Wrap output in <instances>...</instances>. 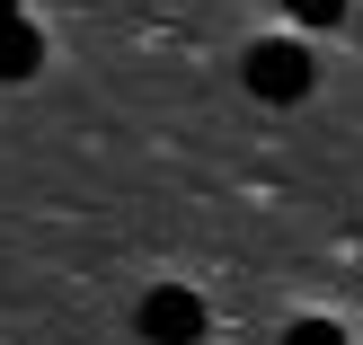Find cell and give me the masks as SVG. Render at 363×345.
Returning <instances> with one entry per match:
<instances>
[{
	"mask_svg": "<svg viewBox=\"0 0 363 345\" xmlns=\"http://www.w3.org/2000/svg\"><path fill=\"white\" fill-rule=\"evenodd\" d=\"M311 80H319L311 45H293V35H266V45H248V89H257V98L293 106V98H311Z\"/></svg>",
	"mask_w": 363,
	"mask_h": 345,
	"instance_id": "obj_1",
	"label": "cell"
},
{
	"mask_svg": "<svg viewBox=\"0 0 363 345\" xmlns=\"http://www.w3.org/2000/svg\"><path fill=\"white\" fill-rule=\"evenodd\" d=\"M133 328L151 336V345H195V336H204V301H195L186 283H160V293H142Z\"/></svg>",
	"mask_w": 363,
	"mask_h": 345,
	"instance_id": "obj_2",
	"label": "cell"
},
{
	"mask_svg": "<svg viewBox=\"0 0 363 345\" xmlns=\"http://www.w3.org/2000/svg\"><path fill=\"white\" fill-rule=\"evenodd\" d=\"M35 62H45V35H35L27 18H9V27H0V80H27Z\"/></svg>",
	"mask_w": 363,
	"mask_h": 345,
	"instance_id": "obj_3",
	"label": "cell"
},
{
	"mask_svg": "<svg viewBox=\"0 0 363 345\" xmlns=\"http://www.w3.org/2000/svg\"><path fill=\"white\" fill-rule=\"evenodd\" d=\"M284 9H293V27H337L346 0H284Z\"/></svg>",
	"mask_w": 363,
	"mask_h": 345,
	"instance_id": "obj_4",
	"label": "cell"
},
{
	"mask_svg": "<svg viewBox=\"0 0 363 345\" xmlns=\"http://www.w3.org/2000/svg\"><path fill=\"white\" fill-rule=\"evenodd\" d=\"M284 345H346V328H328V319H301V328L284 336Z\"/></svg>",
	"mask_w": 363,
	"mask_h": 345,
	"instance_id": "obj_5",
	"label": "cell"
},
{
	"mask_svg": "<svg viewBox=\"0 0 363 345\" xmlns=\"http://www.w3.org/2000/svg\"><path fill=\"white\" fill-rule=\"evenodd\" d=\"M9 18H18V0H0V27H9Z\"/></svg>",
	"mask_w": 363,
	"mask_h": 345,
	"instance_id": "obj_6",
	"label": "cell"
}]
</instances>
